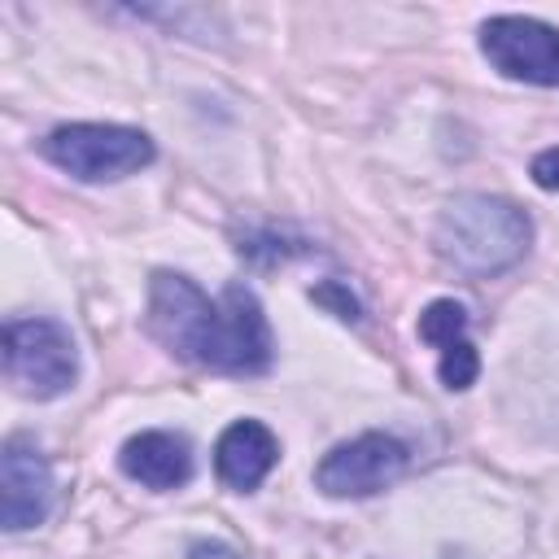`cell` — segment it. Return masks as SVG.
Segmentation results:
<instances>
[{
	"instance_id": "3",
	"label": "cell",
	"mask_w": 559,
	"mask_h": 559,
	"mask_svg": "<svg viewBox=\"0 0 559 559\" xmlns=\"http://www.w3.org/2000/svg\"><path fill=\"white\" fill-rule=\"evenodd\" d=\"M4 380L35 402L61 397L79 380V349L74 336L57 319H13L4 323L0 341Z\"/></svg>"
},
{
	"instance_id": "11",
	"label": "cell",
	"mask_w": 559,
	"mask_h": 559,
	"mask_svg": "<svg viewBox=\"0 0 559 559\" xmlns=\"http://www.w3.org/2000/svg\"><path fill=\"white\" fill-rule=\"evenodd\" d=\"M437 376H441L445 389H467V384H476V376H480V358H476V349H472L467 336L441 349V358H437Z\"/></svg>"
},
{
	"instance_id": "7",
	"label": "cell",
	"mask_w": 559,
	"mask_h": 559,
	"mask_svg": "<svg viewBox=\"0 0 559 559\" xmlns=\"http://www.w3.org/2000/svg\"><path fill=\"white\" fill-rule=\"evenodd\" d=\"M52 511V467L31 437H9L0 450V524L9 533L44 524Z\"/></svg>"
},
{
	"instance_id": "4",
	"label": "cell",
	"mask_w": 559,
	"mask_h": 559,
	"mask_svg": "<svg viewBox=\"0 0 559 559\" xmlns=\"http://www.w3.org/2000/svg\"><path fill=\"white\" fill-rule=\"evenodd\" d=\"M44 157L83 183H109L153 162V140L118 122H66L44 140Z\"/></svg>"
},
{
	"instance_id": "12",
	"label": "cell",
	"mask_w": 559,
	"mask_h": 559,
	"mask_svg": "<svg viewBox=\"0 0 559 559\" xmlns=\"http://www.w3.org/2000/svg\"><path fill=\"white\" fill-rule=\"evenodd\" d=\"M533 183L546 192H559V148H546L533 157Z\"/></svg>"
},
{
	"instance_id": "5",
	"label": "cell",
	"mask_w": 559,
	"mask_h": 559,
	"mask_svg": "<svg viewBox=\"0 0 559 559\" xmlns=\"http://www.w3.org/2000/svg\"><path fill=\"white\" fill-rule=\"evenodd\" d=\"M406 472V445L389 432H362L354 441L332 445L319 467H314V485L328 498H371L384 485H393Z\"/></svg>"
},
{
	"instance_id": "1",
	"label": "cell",
	"mask_w": 559,
	"mask_h": 559,
	"mask_svg": "<svg viewBox=\"0 0 559 559\" xmlns=\"http://www.w3.org/2000/svg\"><path fill=\"white\" fill-rule=\"evenodd\" d=\"M144 323L153 341H162L170 354L227 376H258L271 367L275 354L262 301L245 284H227L210 301L188 275L157 271L148 280Z\"/></svg>"
},
{
	"instance_id": "10",
	"label": "cell",
	"mask_w": 559,
	"mask_h": 559,
	"mask_svg": "<svg viewBox=\"0 0 559 559\" xmlns=\"http://www.w3.org/2000/svg\"><path fill=\"white\" fill-rule=\"evenodd\" d=\"M419 336H424L428 345H437V349L463 341V336H467V310H463L459 301H450V297L428 301L424 314H419Z\"/></svg>"
},
{
	"instance_id": "9",
	"label": "cell",
	"mask_w": 559,
	"mask_h": 559,
	"mask_svg": "<svg viewBox=\"0 0 559 559\" xmlns=\"http://www.w3.org/2000/svg\"><path fill=\"white\" fill-rule=\"evenodd\" d=\"M280 459V441L266 424L258 419H236L231 428H223L218 445H214V472L227 489H258L266 480V472L275 467Z\"/></svg>"
},
{
	"instance_id": "14",
	"label": "cell",
	"mask_w": 559,
	"mask_h": 559,
	"mask_svg": "<svg viewBox=\"0 0 559 559\" xmlns=\"http://www.w3.org/2000/svg\"><path fill=\"white\" fill-rule=\"evenodd\" d=\"M188 559H240L227 542H197L192 550H188Z\"/></svg>"
},
{
	"instance_id": "8",
	"label": "cell",
	"mask_w": 559,
	"mask_h": 559,
	"mask_svg": "<svg viewBox=\"0 0 559 559\" xmlns=\"http://www.w3.org/2000/svg\"><path fill=\"white\" fill-rule=\"evenodd\" d=\"M118 467L140 480L144 489H179L188 485L192 476V445L179 437V432H166V428H148V432H135L122 441L118 450Z\"/></svg>"
},
{
	"instance_id": "6",
	"label": "cell",
	"mask_w": 559,
	"mask_h": 559,
	"mask_svg": "<svg viewBox=\"0 0 559 559\" xmlns=\"http://www.w3.org/2000/svg\"><path fill=\"white\" fill-rule=\"evenodd\" d=\"M480 52L507 79L537 83V87L559 83V31L537 17H520V13L489 17L480 26Z\"/></svg>"
},
{
	"instance_id": "13",
	"label": "cell",
	"mask_w": 559,
	"mask_h": 559,
	"mask_svg": "<svg viewBox=\"0 0 559 559\" xmlns=\"http://www.w3.org/2000/svg\"><path fill=\"white\" fill-rule=\"evenodd\" d=\"M314 301L336 306V314H341V319H358V301H354L341 284H323V288H314Z\"/></svg>"
},
{
	"instance_id": "2",
	"label": "cell",
	"mask_w": 559,
	"mask_h": 559,
	"mask_svg": "<svg viewBox=\"0 0 559 559\" xmlns=\"http://www.w3.org/2000/svg\"><path fill=\"white\" fill-rule=\"evenodd\" d=\"M533 240V223L528 214L507 201V197H489V192H463L454 197L441 218H437V231H432V245L437 253L472 275V280H485V275H498L507 266H515L524 258Z\"/></svg>"
}]
</instances>
